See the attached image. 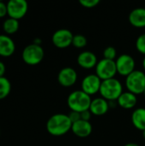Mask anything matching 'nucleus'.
Returning <instances> with one entry per match:
<instances>
[{
    "label": "nucleus",
    "instance_id": "2",
    "mask_svg": "<svg viewBox=\"0 0 145 146\" xmlns=\"http://www.w3.org/2000/svg\"><path fill=\"white\" fill-rule=\"evenodd\" d=\"M91 98L82 90H76L71 92L67 99L68 106L72 111L81 113L90 110L91 104Z\"/></svg>",
    "mask_w": 145,
    "mask_h": 146
},
{
    "label": "nucleus",
    "instance_id": "14",
    "mask_svg": "<svg viewBox=\"0 0 145 146\" xmlns=\"http://www.w3.org/2000/svg\"><path fill=\"white\" fill-rule=\"evenodd\" d=\"M109 108L110 107L109 101L105 100L103 98H97L92 99L90 106V111L94 115L101 116L105 115L109 111Z\"/></svg>",
    "mask_w": 145,
    "mask_h": 146
},
{
    "label": "nucleus",
    "instance_id": "5",
    "mask_svg": "<svg viewBox=\"0 0 145 146\" xmlns=\"http://www.w3.org/2000/svg\"><path fill=\"white\" fill-rule=\"evenodd\" d=\"M21 56L25 63L33 66L42 62L44 56V51L40 44H31L25 47Z\"/></svg>",
    "mask_w": 145,
    "mask_h": 146
},
{
    "label": "nucleus",
    "instance_id": "18",
    "mask_svg": "<svg viewBox=\"0 0 145 146\" xmlns=\"http://www.w3.org/2000/svg\"><path fill=\"white\" fill-rule=\"evenodd\" d=\"M132 122L133 126L140 131L145 130V109L138 108L132 114Z\"/></svg>",
    "mask_w": 145,
    "mask_h": 146
},
{
    "label": "nucleus",
    "instance_id": "26",
    "mask_svg": "<svg viewBox=\"0 0 145 146\" xmlns=\"http://www.w3.org/2000/svg\"><path fill=\"white\" fill-rule=\"evenodd\" d=\"M91 112L90 111V110H85V111H83L80 113V116H81V120L83 121H90L91 118Z\"/></svg>",
    "mask_w": 145,
    "mask_h": 146
},
{
    "label": "nucleus",
    "instance_id": "3",
    "mask_svg": "<svg viewBox=\"0 0 145 146\" xmlns=\"http://www.w3.org/2000/svg\"><path fill=\"white\" fill-rule=\"evenodd\" d=\"M99 93L101 95V98L109 102L117 101L120 96L123 93L122 84L119 80L115 78L103 80Z\"/></svg>",
    "mask_w": 145,
    "mask_h": 146
},
{
    "label": "nucleus",
    "instance_id": "19",
    "mask_svg": "<svg viewBox=\"0 0 145 146\" xmlns=\"http://www.w3.org/2000/svg\"><path fill=\"white\" fill-rule=\"evenodd\" d=\"M3 29L8 34H13V33H16L19 29L18 20L13 19V18L6 19L3 24Z\"/></svg>",
    "mask_w": 145,
    "mask_h": 146
},
{
    "label": "nucleus",
    "instance_id": "4",
    "mask_svg": "<svg viewBox=\"0 0 145 146\" xmlns=\"http://www.w3.org/2000/svg\"><path fill=\"white\" fill-rule=\"evenodd\" d=\"M126 87L128 92L138 95L145 90V74L141 70H135L126 77Z\"/></svg>",
    "mask_w": 145,
    "mask_h": 146
},
{
    "label": "nucleus",
    "instance_id": "32",
    "mask_svg": "<svg viewBox=\"0 0 145 146\" xmlns=\"http://www.w3.org/2000/svg\"><path fill=\"white\" fill-rule=\"evenodd\" d=\"M144 95V97H145V90H144V93H143Z\"/></svg>",
    "mask_w": 145,
    "mask_h": 146
},
{
    "label": "nucleus",
    "instance_id": "11",
    "mask_svg": "<svg viewBox=\"0 0 145 146\" xmlns=\"http://www.w3.org/2000/svg\"><path fill=\"white\" fill-rule=\"evenodd\" d=\"M78 80V74L76 70L71 67H66L60 70L57 80L59 84L64 87H70L73 86Z\"/></svg>",
    "mask_w": 145,
    "mask_h": 146
},
{
    "label": "nucleus",
    "instance_id": "28",
    "mask_svg": "<svg viewBox=\"0 0 145 146\" xmlns=\"http://www.w3.org/2000/svg\"><path fill=\"white\" fill-rule=\"evenodd\" d=\"M5 70H6V68H5V65L3 62H0V78L1 77H4V74H5Z\"/></svg>",
    "mask_w": 145,
    "mask_h": 146
},
{
    "label": "nucleus",
    "instance_id": "30",
    "mask_svg": "<svg viewBox=\"0 0 145 146\" xmlns=\"http://www.w3.org/2000/svg\"><path fill=\"white\" fill-rule=\"evenodd\" d=\"M143 67H144V68L145 70V56L144 58L143 59Z\"/></svg>",
    "mask_w": 145,
    "mask_h": 146
},
{
    "label": "nucleus",
    "instance_id": "25",
    "mask_svg": "<svg viewBox=\"0 0 145 146\" xmlns=\"http://www.w3.org/2000/svg\"><path fill=\"white\" fill-rule=\"evenodd\" d=\"M70 121H72V123H75L81 120V116H80V113L79 112H76V111H70V113L68 115Z\"/></svg>",
    "mask_w": 145,
    "mask_h": 146
},
{
    "label": "nucleus",
    "instance_id": "17",
    "mask_svg": "<svg viewBox=\"0 0 145 146\" xmlns=\"http://www.w3.org/2000/svg\"><path fill=\"white\" fill-rule=\"evenodd\" d=\"M138 103L137 95L130 92H123V93L117 99V104L120 107L125 110L133 109Z\"/></svg>",
    "mask_w": 145,
    "mask_h": 146
},
{
    "label": "nucleus",
    "instance_id": "27",
    "mask_svg": "<svg viewBox=\"0 0 145 146\" xmlns=\"http://www.w3.org/2000/svg\"><path fill=\"white\" fill-rule=\"evenodd\" d=\"M7 14H8L7 3H4L3 2L0 1V18L5 16Z\"/></svg>",
    "mask_w": 145,
    "mask_h": 146
},
{
    "label": "nucleus",
    "instance_id": "24",
    "mask_svg": "<svg viewBox=\"0 0 145 146\" xmlns=\"http://www.w3.org/2000/svg\"><path fill=\"white\" fill-rule=\"evenodd\" d=\"M99 0H79V3L86 9L95 8L99 4Z\"/></svg>",
    "mask_w": 145,
    "mask_h": 146
},
{
    "label": "nucleus",
    "instance_id": "21",
    "mask_svg": "<svg viewBox=\"0 0 145 146\" xmlns=\"http://www.w3.org/2000/svg\"><path fill=\"white\" fill-rule=\"evenodd\" d=\"M72 44L78 49H81V48H84L86 46L87 39L82 34H76V35H73Z\"/></svg>",
    "mask_w": 145,
    "mask_h": 146
},
{
    "label": "nucleus",
    "instance_id": "29",
    "mask_svg": "<svg viewBox=\"0 0 145 146\" xmlns=\"http://www.w3.org/2000/svg\"><path fill=\"white\" fill-rule=\"evenodd\" d=\"M124 146H140L138 145V144H136V143H127V144H126Z\"/></svg>",
    "mask_w": 145,
    "mask_h": 146
},
{
    "label": "nucleus",
    "instance_id": "1",
    "mask_svg": "<svg viewBox=\"0 0 145 146\" xmlns=\"http://www.w3.org/2000/svg\"><path fill=\"white\" fill-rule=\"evenodd\" d=\"M72 125L68 115L55 114L47 121L46 130L50 135L59 137L68 133L72 129Z\"/></svg>",
    "mask_w": 145,
    "mask_h": 146
},
{
    "label": "nucleus",
    "instance_id": "9",
    "mask_svg": "<svg viewBox=\"0 0 145 146\" xmlns=\"http://www.w3.org/2000/svg\"><path fill=\"white\" fill-rule=\"evenodd\" d=\"M7 9L9 18L19 20L26 14L28 4L25 0H10L7 3Z\"/></svg>",
    "mask_w": 145,
    "mask_h": 146
},
{
    "label": "nucleus",
    "instance_id": "10",
    "mask_svg": "<svg viewBox=\"0 0 145 146\" xmlns=\"http://www.w3.org/2000/svg\"><path fill=\"white\" fill-rule=\"evenodd\" d=\"M102 81L103 80L96 74H88L81 82V90L89 96L94 95L99 92Z\"/></svg>",
    "mask_w": 145,
    "mask_h": 146
},
{
    "label": "nucleus",
    "instance_id": "6",
    "mask_svg": "<svg viewBox=\"0 0 145 146\" xmlns=\"http://www.w3.org/2000/svg\"><path fill=\"white\" fill-rule=\"evenodd\" d=\"M96 74L102 80H106L115 78L117 74L115 61L103 58L96 66Z\"/></svg>",
    "mask_w": 145,
    "mask_h": 146
},
{
    "label": "nucleus",
    "instance_id": "15",
    "mask_svg": "<svg viewBox=\"0 0 145 146\" xmlns=\"http://www.w3.org/2000/svg\"><path fill=\"white\" fill-rule=\"evenodd\" d=\"M128 21L131 25L135 27H145V8H137L132 9L129 14Z\"/></svg>",
    "mask_w": 145,
    "mask_h": 146
},
{
    "label": "nucleus",
    "instance_id": "23",
    "mask_svg": "<svg viewBox=\"0 0 145 146\" xmlns=\"http://www.w3.org/2000/svg\"><path fill=\"white\" fill-rule=\"evenodd\" d=\"M136 49L141 54L145 55V33L138 37L136 40Z\"/></svg>",
    "mask_w": 145,
    "mask_h": 146
},
{
    "label": "nucleus",
    "instance_id": "13",
    "mask_svg": "<svg viewBox=\"0 0 145 146\" xmlns=\"http://www.w3.org/2000/svg\"><path fill=\"white\" fill-rule=\"evenodd\" d=\"M71 131L74 135L79 138H87L92 133V126L90 121L80 120L75 123H73Z\"/></svg>",
    "mask_w": 145,
    "mask_h": 146
},
{
    "label": "nucleus",
    "instance_id": "7",
    "mask_svg": "<svg viewBox=\"0 0 145 146\" xmlns=\"http://www.w3.org/2000/svg\"><path fill=\"white\" fill-rule=\"evenodd\" d=\"M117 74L121 76H128L133 71H135V60L134 58L128 54L120 55L115 60Z\"/></svg>",
    "mask_w": 145,
    "mask_h": 146
},
{
    "label": "nucleus",
    "instance_id": "16",
    "mask_svg": "<svg viewBox=\"0 0 145 146\" xmlns=\"http://www.w3.org/2000/svg\"><path fill=\"white\" fill-rule=\"evenodd\" d=\"M15 50L13 39L7 35H0V56L9 57L12 56Z\"/></svg>",
    "mask_w": 145,
    "mask_h": 146
},
{
    "label": "nucleus",
    "instance_id": "22",
    "mask_svg": "<svg viewBox=\"0 0 145 146\" xmlns=\"http://www.w3.org/2000/svg\"><path fill=\"white\" fill-rule=\"evenodd\" d=\"M116 56H117L116 49L113 46H108L103 50V58L104 59L115 61V59L116 58Z\"/></svg>",
    "mask_w": 145,
    "mask_h": 146
},
{
    "label": "nucleus",
    "instance_id": "8",
    "mask_svg": "<svg viewBox=\"0 0 145 146\" xmlns=\"http://www.w3.org/2000/svg\"><path fill=\"white\" fill-rule=\"evenodd\" d=\"M73 38V34L72 32L66 28H62L56 30L52 35L53 44L59 49H65L72 44Z\"/></svg>",
    "mask_w": 145,
    "mask_h": 146
},
{
    "label": "nucleus",
    "instance_id": "31",
    "mask_svg": "<svg viewBox=\"0 0 145 146\" xmlns=\"http://www.w3.org/2000/svg\"><path fill=\"white\" fill-rule=\"evenodd\" d=\"M143 137H144V139H145V130L144 131H143Z\"/></svg>",
    "mask_w": 145,
    "mask_h": 146
},
{
    "label": "nucleus",
    "instance_id": "20",
    "mask_svg": "<svg viewBox=\"0 0 145 146\" xmlns=\"http://www.w3.org/2000/svg\"><path fill=\"white\" fill-rule=\"evenodd\" d=\"M11 91V84L5 77L0 78V100L5 98Z\"/></svg>",
    "mask_w": 145,
    "mask_h": 146
},
{
    "label": "nucleus",
    "instance_id": "12",
    "mask_svg": "<svg viewBox=\"0 0 145 146\" xmlns=\"http://www.w3.org/2000/svg\"><path fill=\"white\" fill-rule=\"evenodd\" d=\"M77 62L79 67L85 69H91L93 68H96L98 61L97 56L89 50L82 51L79 54L77 57Z\"/></svg>",
    "mask_w": 145,
    "mask_h": 146
}]
</instances>
